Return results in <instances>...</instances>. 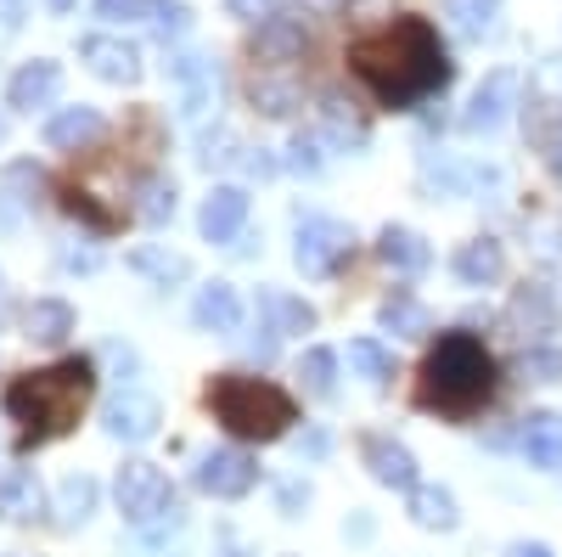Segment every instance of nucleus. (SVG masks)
Returning <instances> with one entry per match:
<instances>
[{
    "label": "nucleus",
    "instance_id": "f3484780",
    "mask_svg": "<svg viewBox=\"0 0 562 557\" xmlns=\"http://www.w3.org/2000/svg\"><path fill=\"white\" fill-rule=\"evenodd\" d=\"M45 513V490L34 474L12 468V474H0V524H34Z\"/></svg>",
    "mask_w": 562,
    "mask_h": 557
},
{
    "label": "nucleus",
    "instance_id": "7c9ffc66",
    "mask_svg": "<svg viewBox=\"0 0 562 557\" xmlns=\"http://www.w3.org/2000/svg\"><path fill=\"white\" fill-rule=\"evenodd\" d=\"M130 265H135L140 276H153V282H164V288H169V282H186V270H192L180 254H158V248H135Z\"/></svg>",
    "mask_w": 562,
    "mask_h": 557
},
{
    "label": "nucleus",
    "instance_id": "6e6552de",
    "mask_svg": "<svg viewBox=\"0 0 562 557\" xmlns=\"http://www.w3.org/2000/svg\"><path fill=\"white\" fill-rule=\"evenodd\" d=\"M304 52H310L304 18H265V23L254 29V40H248V57H254L259 68H288V63H299Z\"/></svg>",
    "mask_w": 562,
    "mask_h": 557
},
{
    "label": "nucleus",
    "instance_id": "6ab92c4d",
    "mask_svg": "<svg viewBox=\"0 0 562 557\" xmlns=\"http://www.w3.org/2000/svg\"><path fill=\"white\" fill-rule=\"evenodd\" d=\"M378 259L389 265V270H400V276H422L434 265V248L416 237V231H405V225H383V237H378Z\"/></svg>",
    "mask_w": 562,
    "mask_h": 557
},
{
    "label": "nucleus",
    "instance_id": "412c9836",
    "mask_svg": "<svg viewBox=\"0 0 562 557\" xmlns=\"http://www.w3.org/2000/svg\"><path fill=\"white\" fill-rule=\"evenodd\" d=\"M524 456L535 461V468H546V474L562 468V416L557 411H535L524 423Z\"/></svg>",
    "mask_w": 562,
    "mask_h": 557
},
{
    "label": "nucleus",
    "instance_id": "c9c22d12",
    "mask_svg": "<svg viewBox=\"0 0 562 557\" xmlns=\"http://www.w3.org/2000/svg\"><path fill=\"white\" fill-rule=\"evenodd\" d=\"M153 23H158L164 34H180L186 23H192V12H186L180 0H158V12H153Z\"/></svg>",
    "mask_w": 562,
    "mask_h": 557
},
{
    "label": "nucleus",
    "instance_id": "4c0bfd02",
    "mask_svg": "<svg viewBox=\"0 0 562 557\" xmlns=\"http://www.w3.org/2000/svg\"><path fill=\"white\" fill-rule=\"evenodd\" d=\"M344 0H299V18H333Z\"/></svg>",
    "mask_w": 562,
    "mask_h": 557
},
{
    "label": "nucleus",
    "instance_id": "a211bd4d",
    "mask_svg": "<svg viewBox=\"0 0 562 557\" xmlns=\"http://www.w3.org/2000/svg\"><path fill=\"white\" fill-rule=\"evenodd\" d=\"M506 321L518 327L524 338L535 333H557V299H551V288H540V282H524L518 293H512V310H506Z\"/></svg>",
    "mask_w": 562,
    "mask_h": 557
},
{
    "label": "nucleus",
    "instance_id": "cd10ccee",
    "mask_svg": "<svg viewBox=\"0 0 562 557\" xmlns=\"http://www.w3.org/2000/svg\"><path fill=\"white\" fill-rule=\"evenodd\" d=\"M259 310L276 315V338L281 333H310L315 327V310L304 299H288V293H259Z\"/></svg>",
    "mask_w": 562,
    "mask_h": 557
},
{
    "label": "nucleus",
    "instance_id": "ea45409f",
    "mask_svg": "<svg viewBox=\"0 0 562 557\" xmlns=\"http://www.w3.org/2000/svg\"><path fill=\"white\" fill-rule=\"evenodd\" d=\"M74 7V0H52V12H68Z\"/></svg>",
    "mask_w": 562,
    "mask_h": 557
},
{
    "label": "nucleus",
    "instance_id": "f8f14e48",
    "mask_svg": "<svg viewBox=\"0 0 562 557\" xmlns=\"http://www.w3.org/2000/svg\"><path fill=\"white\" fill-rule=\"evenodd\" d=\"M248 225V192L243 186H214L203 198V214H198V231L209 243H237Z\"/></svg>",
    "mask_w": 562,
    "mask_h": 557
},
{
    "label": "nucleus",
    "instance_id": "e433bc0d",
    "mask_svg": "<svg viewBox=\"0 0 562 557\" xmlns=\"http://www.w3.org/2000/svg\"><path fill=\"white\" fill-rule=\"evenodd\" d=\"M225 7H231V18H248V23L259 18V23H265V18H270V7H276V0H225Z\"/></svg>",
    "mask_w": 562,
    "mask_h": 557
},
{
    "label": "nucleus",
    "instance_id": "20e7f679",
    "mask_svg": "<svg viewBox=\"0 0 562 557\" xmlns=\"http://www.w3.org/2000/svg\"><path fill=\"white\" fill-rule=\"evenodd\" d=\"M209 411L214 423L231 434V439H254V445H270L281 439L293 423H299V400L270 383V378H248V371H220L209 378Z\"/></svg>",
    "mask_w": 562,
    "mask_h": 557
},
{
    "label": "nucleus",
    "instance_id": "5701e85b",
    "mask_svg": "<svg viewBox=\"0 0 562 557\" xmlns=\"http://www.w3.org/2000/svg\"><path fill=\"white\" fill-rule=\"evenodd\" d=\"M411 524H422V530H456L461 524L456 495L439 490V484H416L411 490Z\"/></svg>",
    "mask_w": 562,
    "mask_h": 557
},
{
    "label": "nucleus",
    "instance_id": "a878e982",
    "mask_svg": "<svg viewBox=\"0 0 562 557\" xmlns=\"http://www.w3.org/2000/svg\"><path fill=\"white\" fill-rule=\"evenodd\" d=\"M383 327L400 333V338H422V333L434 327V315L422 310L411 293H394V299H383Z\"/></svg>",
    "mask_w": 562,
    "mask_h": 557
},
{
    "label": "nucleus",
    "instance_id": "7ed1b4c3",
    "mask_svg": "<svg viewBox=\"0 0 562 557\" xmlns=\"http://www.w3.org/2000/svg\"><path fill=\"white\" fill-rule=\"evenodd\" d=\"M495 383L501 366L479 333H439V344L416 366V405L450 416V423H467L495 400Z\"/></svg>",
    "mask_w": 562,
    "mask_h": 557
},
{
    "label": "nucleus",
    "instance_id": "423d86ee",
    "mask_svg": "<svg viewBox=\"0 0 562 557\" xmlns=\"http://www.w3.org/2000/svg\"><path fill=\"white\" fill-rule=\"evenodd\" d=\"M355 254V231L344 225V220H299V248H293V259H299V270L304 276H333L344 259Z\"/></svg>",
    "mask_w": 562,
    "mask_h": 557
},
{
    "label": "nucleus",
    "instance_id": "1a4fd4ad",
    "mask_svg": "<svg viewBox=\"0 0 562 557\" xmlns=\"http://www.w3.org/2000/svg\"><path fill=\"white\" fill-rule=\"evenodd\" d=\"M79 63L97 79H108V85H135L140 79V52L130 40H119V34H85L79 40Z\"/></svg>",
    "mask_w": 562,
    "mask_h": 557
},
{
    "label": "nucleus",
    "instance_id": "f257e3e1",
    "mask_svg": "<svg viewBox=\"0 0 562 557\" xmlns=\"http://www.w3.org/2000/svg\"><path fill=\"white\" fill-rule=\"evenodd\" d=\"M344 63L378 97V108H416L422 97L445 90V79H450L445 40L428 18H394L383 29L349 40Z\"/></svg>",
    "mask_w": 562,
    "mask_h": 557
},
{
    "label": "nucleus",
    "instance_id": "0eeeda50",
    "mask_svg": "<svg viewBox=\"0 0 562 557\" xmlns=\"http://www.w3.org/2000/svg\"><path fill=\"white\" fill-rule=\"evenodd\" d=\"M254 484H259V461H254L248 450H237V445L209 450V456L198 461V490L214 495V501H237V495H248Z\"/></svg>",
    "mask_w": 562,
    "mask_h": 557
},
{
    "label": "nucleus",
    "instance_id": "72a5a7b5",
    "mask_svg": "<svg viewBox=\"0 0 562 557\" xmlns=\"http://www.w3.org/2000/svg\"><path fill=\"white\" fill-rule=\"evenodd\" d=\"M524 378L562 383V349H524Z\"/></svg>",
    "mask_w": 562,
    "mask_h": 557
},
{
    "label": "nucleus",
    "instance_id": "473e14b6",
    "mask_svg": "<svg viewBox=\"0 0 562 557\" xmlns=\"http://www.w3.org/2000/svg\"><path fill=\"white\" fill-rule=\"evenodd\" d=\"M248 97H254V108H259V113H270V119H281V113H293V90H288V85H270V79H254V85H248Z\"/></svg>",
    "mask_w": 562,
    "mask_h": 557
},
{
    "label": "nucleus",
    "instance_id": "39448f33",
    "mask_svg": "<svg viewBox=\"0 0 562 557\" xmlns=\"http://www.w3.org/2000/svg\"><path fill=\"white\" fill-rule=\"evenodd\" d=\"M113 495H119V513L135 530H153L175 513V484L164 479V468H153V461H124Z\"/></svg>",
    "mask_w": 562,
    "mask_h": 557
},
{
    "label": "nucleus",
    "instance_id": "9d476101",
    "mask_svg": "<svg viewBox=\"0 0 562 557\" xmlns=\"http://www.w3.org/2000/svg\"><path fill=\"white\" fill-rule=\"evenodd\" d=\"M102 423H108V434H113V439L140 445V439H153V434H158L164 405H158L153 394H140V389H124V394H113V400H108Z\"/></svg>",
    "mask_w": 562,
    "mask_h": 557
},
{
    "label": "nucleus",
    "instance_id": "ddd939ff",
    "mask_svg": "<svg viewBox=\"0 0 562 557\" xmlns=\"http://www.w3.org/2000/svg\"><path fill=\"white\" fill-rule=\"evenodd\" d=\"M102 135H108V124H102L97 108H63V113L45 119V147L52 153H90Z\"/></svg>",
    "mask_w": 562,
    "mask_h": 557
},
{
    "label": "nucleus",
    "instance_id": "58836bf2",
    "mask_svg": "<svg viewBox=\"0 0 562 557\" xmlns=\"http://www.w3.org/2000/svg\"><path fill=\"white\" fill-rule=\"evenodd\" d=\"M506 557H551V546H540V541H518Z\"/></svg>",
    "mask_w": 562,
    "mask_h": 557
},
{
    "label": "nucleus",
    "instance_id": "393cba45",
    "mask_svg": "<svg viewBox=\"0 0 562 557\" xmlns=\"http://www.w3.org/2000/svg\"><path fill=\"white\" fill-rule=\"evenodd\" d=\"M135 214L147 220V225L175 220V180H164V175H140V180H135Z\"/></svg>",
    "mask_w": 562,
    "mask_h": 557
},
{
    "label": "nucleus",
    "instance_id": "9b49d317",
    "mask_svg": "<svg viewBox=\"0 0 562 557\" xmlns=\"http://www.w3.org/2000/svg\"><path fill=\"white\" fill-rule=\"evenodd\" d=\"M360 461L371 468V479L378 484H389V490H416V456L400 445V439H389V434H360Z\"/></svg>",
    "mask_w": 562,
    "mask_h": 557
},
{
    "label": "nucleus",
    "instance_id": "b1692460",
    "mask_svg": "<svg viewBox=\"0 0 562 557\" xmlns=\"http://www.w3.org/2000/svg\"><path fill=\"white\" fill-rule=\"evenodd\" d=\"M97 479H90V474H68L63 479V490H57V524L63 530H79L90 513H97Z\"/></svg>",
    "mask_w": 562,
    "mask_h": 557
},
{
    "label": "nucleus",
    "instance_id": "aec40b11",
    "mask_svg": "<svg viewBox=\"0 0 562 557\" xmlns=\"http://www.w3.org/2000/svg\"><path fill=\"white\" fill-rule=\"evenodd\" d=\"M501 270H506V254H501L495 237H473V243H461V248H456V276H461L467 288H490V282H501Z\"/></svg>",
    "mask_w": 562,
    "mask_h": 557
},
{
    "label": "nucleus",
    "instance_id": "a19ab883",
    "mask_svg": "<svg viewBox=\"0 0 562 557\" xmlns=\"http://www.w3.org/2000/svg\"><path fill=\"white\" fill-rule=\"evenodd\" d=\"M0 142H7V119H0Z\"/></svg>",
    "mask_w": 562,
    "mask_h": 557
},
{
    "label": "nucleus",
    "instance_id": "dca6fc26",
    "mask_svg": "<svg viewBox=\"0 0 562 557\" xmlns=\"http://www.w3.org/2000/svg\"><path fill=\"white\" fill-rule=\"evenodd\" d=\"M512 97H518V74L512 68H495L484 85H479V97H473V108H467V130H495L501 119H506V108H512Z\"/></svg>",
    "mask_w": 562,
    "mask_h": 557
},
{
    "label": "nucleus",
    "instance_id": "2f4dec72",
    "mask_svg": "<svg viewBox=\"0 0 562 557\" xmlns=\"http://www.w3.org/2000/svg\"><path fill=\"white\" fill-rule=\"evenodd\" d=\"M495 7H501V0H445V12H450L467 34H484V29L495 23Z\"/></svg>",
    "mask_w": 562,
    "mask_h": 557
},
{
    "label": "nucleus",
    "instance_id": "bb28decb",
    "mask_svg": "<svg viewBox=\"0 0 562 557\" xmlns=\"http://www.w3.org/2000/svg\"><path fill=\"white\" fill-rule=\"evenodd\" d=\"M57 198H63V209H68L74 220H85L90 231H102V237H108V231H119V214H113V209H102L97 198L85 192V186H74V180H68V186H57Z\"/></svg>",
    "mask_w": 562,
    "mask_h": 557
},
{
    "label": "nucleus",
    "instance_id": "4be33fe9",
    "mask_svg": "<svg viewBox=\"0 0 562 557\" xmlns=\"http://www.w3.org/2000/svg\"><path fill=\"white\" fill-rule=\"evenodd\" d=\"M23 333H29L34 344H63V338L74 333V304H68V299H34V304L23 310Z\"/></svg>",
    "mask_w": 562,
    "mask_h": 557
},
{
    "label": "nucleus",
    "instance_id": "c756f323",
    "mask_svg": "<svg viewBox=\"0 0 562 557\" xmlns=\"http://www.w3.org/2000/svg\"><path fill=\"white\" fill-rule=\"evenodd\" d=\"M299 378H304V389H310L315 400H326V394L338 389V355H333V349H304Z\"/></svg>",
    "mask_w": 562,
    "mask_h": 557
},
{
    "label": "nucleus",
    "instance_id": "f03ea898",
    "mask_svg": "<svg viewBox=\"0 0 562 557\" xmlns=\"http://www.w3.org/2000/svg\"><path fill=\"white\" fill-rule=\"evenodd\" d=\"M90 394H97V366L85 355H63L52 366L18 371L7 383V394H0V411L18 423V450H34V445H52V439L74 434Z\"/></svg>",
    "mask_w": 562,
    "mask_h": 557
},
{
    "label": "nucleus",
    "instance_id": "4468645a",
    "mask_svg": "<svg viewBox=\"0 0 562 557\" xmlns=\"http://www.w3.org/2000/svg\"><path fill=\"white\" fill-rule=\"evenodd\" d=\"M57 85H63V68H57V63H45V57H34V63H23V68L12 74V85H7V108H18V113L52 108Z\"/></svg>",
    "mask_w": 562,
    "mask_h": 557
},
{
    "label": "nucleus",
    "instance_id": "f704fd0d",
    "mask_svg": "<svg viewBox=\"0 0 562 557\" xmlns=\"http://www.w3.org/2000/svg\"><path fill=\"white\" fill-rule=\"evenodd\" d=\"M153 12H158V0H97V18H108V23H135Z\"/></svg>",
    "mask_w": 562,
    "mask_h": 557
},
{
    "label": "nucleus",
    "instance_id": "2eb2a0df",
    "mask_svg": "<svg viewBox=\"0 0 562 557\" xmlns=\"http://www.w3.org/2000/svg\"><path fill=\"white\" fill-rule=\"evenodd\" d=\"M192 321H198V333H214V338L237 333V327H243V299H237V288H231V282H209V288H198V299H192Z\"/></svg>",
    "mask_w": 562,
    "mask_h": 557
},
{
    "label": "nucleus",
    "instance_id": "c85d7f7f",
    "mask_svg": "<svg viewBox=\"0 0 562 557\" xmlns=\"http://www.w3.org/2000/svg\"><path fill=\"white\" fill-rule=\"evenodd\" d=\"M349 366L360 371L366 383H389L394 378V349H383L378 338H355L349 344Z\"/></svg>",
    "mask_w": 562,
    "mask_h": 557
}]
</instances>
